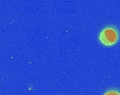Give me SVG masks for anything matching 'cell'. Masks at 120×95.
<instances>
[{"mask_svg":"<svg viewBox=\"0 0 120 95\" xmlns=\"http://www.w3.org/2000/svg\"><path fill=\"white\" fill-rule=\"evenodd\" d=\"M98 39L103 46L112 47L117 44L119 39V31L114 25H109L101 30L98 35Z\"/></svg>","mask_w":120,"mask_h":95,"instance_id":"cell-1","label":"cell"},{"mask_svg":"<svg viewBox=\"0 0 120 95\" xmlns=\"http://www.w3.org/2000/svg\"><path fill=\"white\" fill-rule=\"evenodd\" d=\"M103 95H120V92L118 90H109V91L105 92Z\"/></svg>","mask_w":120,"mask_h":95,"instance_id":"cell-2","label":"cell"}]
</instances>
